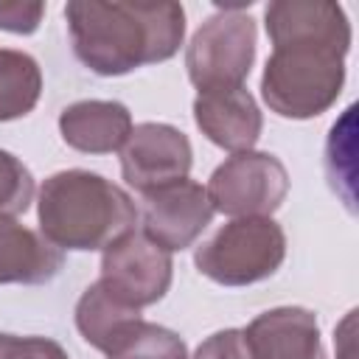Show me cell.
I'll return each mask as SVG.
<instances>
[{"instance_id":"2","label":"cell","mask_w":359,"mask_h":359,"mask_svg":"<svg viewBox=\"0 0 359 359\" xmlns=\"http://www.w3.org/2000/svg\"><path fill=\"white\" fill-rule=\"evenodd\" d=\"M36 216L39 233L62 252L104 250L137 224L132 196L87 168L50 174L39 188Z\"/></svg>"},{"instance_id":"1","label":"cell","mask_w":359,"mask_h":359,"mask_svg":"<svg viewBox=\"0 0 359 359\" xmlns=\"http://www.w3.org/2000/svg\"><path fill=\"white\" fill-rule=\"evenodd\" d=\"M65 20L79 62L98 76H126L143 65L165 62L185 39V11L171 0H70Z\"/></svg>"},{"instance_id":"18","label":"cell","mask_w":359,"mask_h":359,"mask_svg":"<svg viewBox=\"0 0 359 359\" xmlns=\"http://www.w3.org/2000/svg\"><path fill=\"white\" fill-rule=\"evenodd\" d=\"M34 177L20 157L0 149V219H17L34 202Z\"/></svg>"},{"instance_id":"19","label":"cell","mask_w":359,"mask_h":359,"mask_svg":"<svg viewBox=\"0 0 359 359\" xmlns=\"http://www.w3.org/2000/svg\"><path fill=\"white\" fill-rule=\"evenodd\" d=\"M0 359H67V353L48 337H14L0 331Z\"/></svg>"},{"instance_id":"7","label":"cell","mask_w":359,"mask_h":359,"mask_svg":"<svg viewBox=\"0 0 359 359\" xmlns=\"http://www.w3.org/2000/svg\"><path fill=\"white\" fill-rule=\"evenodd\" d=\"M174 261L171 252L149 241L140 230H132L104 247L101 255V283L126 306L146 309L154 306L171 286Z\"/></svg>"},{"instance_id":"21","label":"cell","mask_w":359,"mask_h":359,"mask_svg":"<svg viewBox=\"0 0 359 359\" xmlns=\"http://www.w3.org/2000/svg\"><path fill=\"white\" fill-rule=\"evenodd\" d=\"M42 3H0V28L11 34H34L42 22Z\"/></svg>"},{"instance_id":"14","label":"cell","mask_w":359,"mask_h":359,"mask_svg":"<svg viewBox=\"0 0 359 359\" xmlns=\"http://www.w3.org/2000/svg\"><path fill=\"white\" fill-rule=\"evenodd\" d=\"M62 264L65 252L42 233L14 219H0V283L39 286L56 278Z\"/></svg>"},{"instance_id":"6","label":"cell","mask_w":359,"mask_h":359,"mask_svg":"<svg viewBox=\"0 0 359 359\" xmlns=\"http://www.w3.org/2000/svg\"><path fill=\"white\" fill-rule=\"evenodd\" d=\"M205 191L210 208L224 216H272L289 194V174L275 154L250 149L227 157L210 174Z\"/></svg>"},{"instance_id":"13","label":"cell","mask_w":359,"mask_h":359,"mask_svg":"<svg viewBox=\"0 0 359 359\" xmlns=\"http://www.w3.org/2000/svg\"><path fill=\"white\" fill-rule=\"evenodd\" d=\"M62 140L84 154H109L121 151L129 132L132 115L121 101H76L59 115Z\"/></svg>"},{"instance_id":"8","label":"cell","mask_w":359,"mask_h":359,"mask_svg":"<svg viewBox=\"0 0 359 359\" xmlns=\"http://www.w3.org/2000/svg\"><path fill=\"white\" fill-rule=\"evenodd\" d=\"M194 163L191 140L171 123H137L132 126L121 149V171L126 185L137 194H151L188 177Z\"/></svg>"},{"instance_id":"5","label":"cell","mask_w":359,"mask_h":359,"mask_svg":"<svg viewBox=\"0 0 359 359\" xmlns=\"http://www.w3.org/2000/svg\"><path fill=\"white\" fill-rule=\"evenodd\" d=\"M255 62V20L236 8L208 17L185 50L188 79L199 93L244 87Z\"/></svg>"},{"instance_id":"15","label":"cell","mask_w":359,"mask_h":359,"mask_svg":"<svg viewBox=\"0 0 359 359\" xmlns=\"http://www.w3.org/2000/svg\"><path fill=\"white\" fill-rule=\"evenodd\" d=\"M140 311L118 300L101 280L90 283L76 303V328L79 334L98 351H109V345L135 323Z\"/></svg>"},{"instance_id":"9","label":"cell","mask_w":359,"mask_h":359,"mask_svg":"<svg viewBox=\"0 0 359 359\" xmlns=\"http://www.w3.org/2000/svg\"><path fill=\"white\" fill-rule=\"evenodd\" d=\"M213 208L205 185L194 180H180L151 194H143V208L137 210L140 233L163 247L165 252L188 250L213 219Z\"/></svg>"},{"instance_id":"4","label":"cell","mask_w":359,"mask_h":359,"mask_svg":"<svg viewBox=\"0 0 359 359\" xmlns=\"http://www.w3.org/2000/svg\"><path fill=\"white\" fill-rule=\"evenodd\" d=\"M286 258L283 227L272 216H244L196 247V269L222 286H250L278 272Z\"/></svg>"},{"instance_id":"12","label":"cell","mask_w":359,"mask_h":359,"mask_svg":"<svg viewBox=\"0 0 359 359\" xmlns=\"http://www.w3.org/2000/svg\"><path fill=\"white\" fill-rule=\"evenodd\" d=\"M194 121L210 143L233 154L250 151L264 129L261 109L247 87L199 93L194 98Z\"/></svg>"},{"instance_id":"3","label":"cell","mask_w":359,"mask_h":359,"mask_svg":"<svg viewBox=\"0 0 359 359\" xmlns=\"http://www.w3.org/2000/svg\"><path fill=\"white\" fill-rule=\"evenodd\" d=\"M345 84V53L325 45L272 48L261 76V95L269 112L306 121L328 112Z\"/></svg>"},{"instance_id":"10","label":"cell","mask_w":359,"mask_h":359,"mask_svg":"<svg viewBox=\"0 0 359 359\" xmlns=\"http://www.w3.org/2000/svg\"><path fill=\"white\" fill-rule=\"evenodd\" d=\"M264 25L272 48L325 45L348 56L353 39L345 8L325 0H275L264 11Z\"/></svg>"},{"instance_id":"16","label":"cell","mask_w":359,"mask_h":359,"mask_svg":"<svg viewBox=\"0 0 359 359\" xmlns=\"http://www.w3.org/2000/svg\"><path fill=\"white\" fill-rule=\"evenodd\" d=\"M42 95V70L34 56L0 48V123L28 115Z\"/></svg>"},{"instance_id":"17","label":"cell","mask_w":359,"mask_h":359,"mask_svg":"<svg viewBox=\"0 0 359 359\" xmlns=\"http://www.w3.org/2000/svg\"><path fill=\"white\" fill-rule=\"evenodd\" d=\"M107 359H191V356L185 342L174 331L157 323H146L140 317L109 345Z\"/></svg>"},{"instance_id":"11","label":"cell","mask_w":359,"mask_h":359,"mask_svg":"<svg viewBox=\"0 0 359 359\" xmlns=\"http://www.w3.org/2000/svg\"><path fill=\"white\" fill-rule=\"evenodd\" d=\"M241 331L255 359H328L314 311L300 306L261 311Z\"/></svg>"},{"instance_id":"20","label":"cell","mask_w":359,"mask_h":359,"mask_svg":"<svg viewBox=\"0 0 359 359\" xmlns=\"http://www.w3.org/2000/svg\"><path fill=\"white\" fill-rule=\"evenodd\" d=\"M191 359H255V356L250 353L241 328H224L210 334Z\"/></svg>"}]
</instances>
